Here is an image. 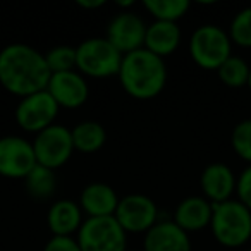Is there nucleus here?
Segmentation results:
<instances>
[{"label":"nucleus","instance_id":"obj_1","mask_svg":"<svg viewBox=\"0 0 251 251\" xmlns=\"http://www.w3.org/2000/svg\"><path fill=\"white\" fill-rule=\"evenodd\" d=\"M45 55L26 43H11L0 50V84L19 98L47 90L50 81Z\"/></svg>","mask_w":251,"mask_h":251},{"label":"nucleus","instance_id":"obj_2","mask_svg":"<svg viewBox=\"0 0 251 251\" xmlns=\"http://www.w3.org/2000/svg\"><path fill=\"white\" fill-rule=\"evenodd\" d=\"M167 76L165 60L147 49L126 53L117 74L121 86L134 100H151L158 97L167 84Z\"/></svg>","mask_w":251,"mask_h":251},{"label":"nucleus","instance_id":"obj_3","mask_svg":"<svg viewBox=\"0 0 251 251\" xmlns=\"http://www.w3.org/2000/svg\"><path fill=\"white\" fill-rule=\"evenodd\" d=\"M210 230L220 246H244L251 239V212L237 200L217 203L213 205Z\"/></svg>","mask_w":251,"mask_h":251},{"label":"nucleus","instance_id":"obj_4","mask_svg":"<svg viewBox=\"0 0 251 251\" xmlns=\"http://www.w3.org/2000/svg\"><path fill=\"white\" fill-rule=\"evenodd\" d=\"M189 55L198 67L217 71L230 55L232 42L229 33L217 25H203L193 31L188 43Z\"/></svg>","mask_w":251,"mask_h":251},{"label":"nucleus","instance_id":"obj_5","mask_svg":"<svg viewBox=\"0 0 251 251\" xmlns=\"http://www.w3.org/2000/svg\"><path fill=\"white\" fill-rule=\"evenodd\" d=\"M122 57L124 55L105 36L86 38L76 47V71L97 79L117 76Z\"/></svg>","mask_w":251,"mask_h":251},{"label":"nucleus","instance_id":"obj_6","mask_svg":"<svg viewBox=\"0 0 251 251\" xmlns=\"http://www.w3.org/2000/svg\"><path fill=\"white\" fill-rule=\"evenodd\" d=\"M81 251H126L127 234L119 226L115 217L84 219L76 234Z\"/></svg>","mask_w":251,"mask_h":251},{"label":"nucleus","instance_id":"obj_7","mask_svg":"<svg viewBox=\"0 0 251 251\" xmlns=\"http://www.w3.org/2000/svg\"><path fill=\"white\" fill-rule=\"evenodd\" d=\"M33 150H35L36 164L47 169L57 171L71 160L74 153L71 129L62 124H53L42 133L35 134Z\"/></svg>","mask_w":251,"mask_h":251},{"label":"nucleus","instance_id":"obj_8","mask_svg":"<svg viewBox=\"0 0 251 251\" xmlns=\"http://www.w3.org/2000/svg\"><path fill=\"white\" fill-rule=\"evenodd\" d=\"M126 234H147L158 222V206L143 193H131L119 200L114 213Z\"/></svg>","mask_w":251,"mask_h":251},{"label":"nucleus","instance_id":"obj_9","mask_svg":"<svg viewBox=\"0 0 251 251\" xmlns=\"http://www.w3.org/2000/svg\"><path fill=\"white\" fill-rule=\"evenodd\" d=\"M59 105L47 90L21 98L16 107V122L26 133L38 134L55 124L59 115Z\"/></svg>","mask_w":251,"mask_h":251},{"label":"nucleus","instance_id":"obj_10","mask_svg":"<svg viewBox=\"0 0 251 251\" xmlns=\"http://www.w3.org/2000/svg\"><path fill=\"white\" fill-rule=\"evenodd\" d=\"M33 143L21 136L0 138V176L9 179H26L36 167Z\"/></svg>","mask_w":251,"mask_h":251},{"label":"nucleus","instance_id":"obj_11","mask_svg":"<svg viewBox=\"0 0 251 251\" xmlns=\"http://www.w3.org/2000/svg\"><path fill=\"white\" fill-rule=\"evenodd\" d=\"M145 35H147V25L145 21L131 11H122L110 19L107 26V36L105 38L122 53H131L145 47Z\"/></svg>","mask_w":251,"mask_h":251},{"label":"nucleus","instance_id":"obj_12","mask_svg":"<svg viewBox=\"0 0 251 251\" xmlns=\"http://www.w3.org/2000/svg\"><path fill=\"white\" fill-rule=\"evenodd\" d=\"M47 91L55 100L59 108H79L90 97L86 77L77 71L52 74L47 84Z\"/></svg>","mask_w":251,"mask_h":251},{"label":"nucleus","instance_id":"obj_13","mask_svg":"<svg viewBox=\"0 0 251 251\" xmlns=\"http://www.w3.org/2000/svg\"><path fill=\"white\" fill-rule=\"evenodd\" d=\"M236 181L237 177L232 169L224 162H213L206 165L200 177L203 198L208 200L212 205L232 200V195L236 193Z\"/></svg>","mask_w":251,"mask_h":251},{"label":"nucleus","instance_id":"obj_14","mask_svg":"<svg viewBox=\"0 0 251 251\" xmlns=\"http://www.w3.org/2000/svg\"><path fill=\"white\" fill-rule=\"evenodd\" d=\"M143 251H191V237L174 220H158L145 234Z\"/></svg>","mask_w":251,"mask_h":251},{"label":"nucleus","instance_id":"obj_15","mask_svg":"<svg viewBox=\"0 0 251 251\" xmlns=\"http://www.w3.org/2000/svg\"><path fill=\"white\" fill-rule=\"evenodd\" d=\"M213 205L203 196H188L174 210V220L184 232H198L212 222Z\"/></svg>","mask_w":251,"mask_h":251},{"label":"nucleus","instance_id":"obj_16","mask_svg":"<svg viewBox=\"0 0 251 251\" xmlns=\"http://www.w3.org/2000/svg\"><path fill=\"white\" fill-rule=\"evenodd\" d=\"M119 196L112 186L105 182H91L81 191L79 206L86 219L93 217H114L119 205Z\"/></svg>","mask_w":251,"mask_h":251},{"label":"nucleus","instance_id":"obj_17","mask_svg":"<svg viewBox=\"0 0 251 251\" xmlns=\"http://www.w3.org/2000/svg\"><path fill=\"white\" fill-rule=\"evenodd\" d=\"M84 219L83 210L79 203L73 200H59L49 208L47 213V224L53 236H66L73 237L81 229Z\"/></svg>","mask_w":251,"mask_h":251},{"label":"nucleus","instance_id":"obj_18","mask_svg":"<svg viewBox=\"0 0 251 251\" xmlns=\"http://www.w3.org/2000/svg\"><path fill=\"white\" fill-rule=\"evenodd\" d=\"M182 33L177 23L153 21L147 26L145 35V47L148 52L155 53L157 57L165 60V57L172 55L181 45Z\"/></svg>","mask_w":251,"mask_h":251},{"label":"nucleus","instance_id":"obj_19","mask_svg":"<svg viewBox=\"0 0 251 251\" xmlns=\"http://www.w3.org/2000/svg\"><path fill=\"white\" fill-rule=\"evenodd\" d=\"M71 136H73L74 151L91 155L103 148L107 141V131L97 121H81L71 129Z\"/></svg>","mask_w":251,"mask_h":251},{"label":"nucleus","instance_id":"obj_20","mask_svg":"<svg viewBox=\"0 0 251 251\" xmlns=\"http://www.w3.org/2000/svg\"><path fill=\"white\" fill-rule=\"evenodd\" d=\"M28 193L36 200H47L53 196L57 189V176L55 171L47 169L43 165H36L25 179Z\"/></svg>","mask_w":251,"mask_h":251},{"label":"nucleus","instance_id":"obj_21","mask_svg":"<svg viewBox=\"0 0 251 251\" xmlns=\"http://www.w3.org/2000/svg\"><path fill=\"white\" fill-rule=\"evenodd\" d=\"M143 7L155 18V21L177 23L186 16L191 4L188 0H145Z\"/></svg>","mask_w":251,"mask_h":251},{"label":"nucleus","instance_id":"obj_22","mask_svg":"<svg viewBox=\"0 0 251 251\" xmlns=\"http://www.w3.org/2000/svg\"><path fill=\"white\" fill-rule=\"evenodd\" d=\"M248 62L241 57L230 55L222 66L217 69L219 79L229 88H243L248 84V76H250Z\"/></svg>","mask_w":251,"mask_h":251},{"label":"nucleus","instance_id":"obj_23","mask_svg":"<svg viewBox=\"0 0 251 251\" xmlns=\"http://www.w3.org/2000/svg\"><path fill=\"white\" fill-rule=\"evenodd\" d=\"M45 62L52 74L76 71V47H53L45 53Z\"/></svg>","mask_w":251,"mask_h":251},{"label":"nucleus","instance_id":"obj_24","mask_svg":"<svg viewBox=\"0 0 251 251\" xmlns=\"http://www.w3.org/2000/svg\"><path fill=\"white\" fill-rule=\"evenodd\" d=\"M229 38L232 45L251 49V5L244 7L232 18L229 26Z\"/></svg>","mask_w":251,"mask_h":251},{"label":"nucleus","instance_id":"obj_25","mask_svg":"<svg viewBox=\"0 0 251 251\" xmlns=\"http://www.w3.org/2000/svg\"><path fill=\"white\" fill-rule=\"evenodd\" d=\"M230 145L234 153L251 165V119L237 122L230 134Z\"/></svg>","mask_w":251,"mask_h":251},{"label":"nucleus","instance_id":"obj_26","mask_svg":"<svg viewBox=\"0 0 251 251\" xmlns=\"http://www.w3.org/2000/svg\"><path fill=\"white\" fill-rule=\"evenodd\" d=\"M236 195L237 201H241L251 212V165H248L236 181Z\"/></svg>","mask_w":251,"mask_h":251},{"label":"nucleus","instance_id":"obj_27","mask_svg":"<svg viewBox=\"0 0 251 251\" xmlns=\"http://www.w3.org/2000/svg\"><path fill=\"white\" fill-rule=\"evenodd\" d=\"M43 251H81L76 237L66 236H52L45 244Z\"/></svg>","mask_w":251,"mask_h":251},{"label":"nucleus","instance_id":"obj_28","mask_svg":"<svg viewBox=\"0 0 251 251\" xmlns=\"http://www.w3.org/2000/svg\"><path fill=\"white\" fill-rule=\"evenodd\" d=\"M77 5L81 9H86V11H91V9H100L105 5V0H77Z\"/></svg>","mask_w":251,"mask_h":251},{"label":"nucleus","instance_id":"obj_29","mask_svg":"<svg viewBox=\"0 0 251 251\" xmlns=\"http://www.w3.org/2000/svg\"><path fill=\"white\" fill-rule=\"evenodd\" d=\"M248 88H250V91H251V69H250V76H248V84H246Z\"/></svg>","mask_w":251,"mask_h":251},{"label":"nucleus","instance_id":"obj_30","mask_svg":"<svg viewBox=\"0 0 251 251\" xmlns=\"http://www.w3.org/2000/svg\"><path fill=\"white\" fill-rule=\"evenodd\" d=\"M126 251H140V250H126Z\"/></svg>","mask_w":251,"mask_h":251},{"label":"nucleus","instance_id":"obj_31","mask_svg":"<svg viewBox=\"0 0 251 251\" xmlns=\"http://www.w3.org/2000/svg\"><path fill=\"white\" fill-rule=\"evenodd\" d=\"M246 251H251V248H250V250H246Z\"/></svg>","mask_w":251,"mask_h":251}]
</instances>
